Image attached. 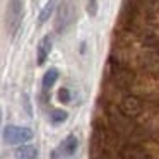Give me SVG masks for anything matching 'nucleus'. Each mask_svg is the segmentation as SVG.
<instances>
[{"instance_id": "f257e3e1", "label": "nucleus", "mask_w": 159, "mask_h": 159, "mask_svg": "<svg viewBox=\"0 0 159 159\" xmlns=\"http://www.w3.org/2000/svg\"><path fill=\"white\" fill-rule=\"evenodd\" d=\"M75 22V5L74 0H62L57 9V19H55V31L58 34L69 31L70 26Z\"/></svg>"}, {"instance_id": "f03ea898", "label": "nucleus", "mask_w": 159, "mask_h": 159, "mask_svg": "<svg viewBox=\"0 0 159 159\" xmlns=\"http://www.w3.org/2000/svg\"><path fill=\"white\" fill-rule=\"evenodd\" d=\"M22 17H24V4H22V0H9L7 16H5L9 36L14 38L17 34V31L21 29V24H22Z\"/></svg>"}, {"instance_id": "7ed1b4c3", "label": "nucleus", "mask_w": 159, "mask_h": 159, "mask_svg": "<svg viewBox=\"0 0 159 159\" xmlns=\"http://www.w3.org/2000/svg\"><path fill=\"white\" fill-rule=\"evenodd\" d=\"M4 140L12 145H22L29 144L34 134L29 127H21V125H5L4 127Z\"/></svg>"}, {"instance_id": "20e7f679", "label": "nucleus", "mask_w": 159, "mask_h": 159, "mask_svg": "<svg viewBox=\"0 0 159 159\" xmlns=\"http://www.w3.org/2000/svg\"><path fill=\"white\" fill-rule=\"evenodd\" d=\"M77 147H79V139L75 135L70 134L69 137H65L52 152V159H70L75 156Z\"/></svg>"}, {"instance_id": "39448f33", "label": "nucleus", "mask_w": 159, "mask_h": 159, "mask_svg": "<svg viewBox=\"0 0 159 159\" xmlns=\"http://www.w3.org/2000/svg\"><path fill=\"white\" fill-rule=\"evenodd\" d=\"M120 111L127 118H135L142 113V103L135 96H125L120 103Z\"/></svg>"}, {"instance_id": "423d86ee", "label": "nucleus", "mask_w": 159, "mask_h": 159, "mask_svg": "<svg viewBox=\"0 0 159 159\" xmlns=\"http://www.w3.org/2000/svg\"><path fill=\"white\" fill-rule=\"evenodd\" d=\"M120 159H151V156L140 145L127 144L120 149Z\"/></svg>"}, {"instance_id": "0eeeda50", "label": "nucleus", "mask_w": 159, "mask_h": 159, "mask_svg": "<svg viewBox=\"0 0 159 159\" xmlns=\"http://www.w3.org/2000/svg\"><path fill=\"white\" fill-rule=\"evenodd\" d=\"M52 46H53V38L50 34L43 36L38 43V48H36V60H38V65H45L46 58L52 53Z\"/></svg>"}, {"instance_id": "6e6552de", "label": "nucleus", "mask_w": 159, "mask_h": 159, "mask_svg": "<svg viewBox=\"0 0 159 159\" xmlns=\"http://www.w3.org/2000/svg\"><path fill=\"white\" fill-rule=\"evenodd\" d=\"M14 156L16 159H38V149L33 144H22L16 147Z\"/></svg>"}, {"instance_id": "1a4fd4ad", "label": "nucleus", "mask_w": 159, "mask_h": 159, "mask_svg": "<svg viewBox=\"0 0 159 159\" xmlns=\"http://www.w3.org/2000/svg\"><path fill=\"white\" fill-rule=\"evenodd\" d=\"M58 77H60V72H58V69H55V67H52V69H48L45 72V75H43V80H41V87H43V91H50L53 86H55V82L58 80Z\"/></svg>"}, {"instance_id": "9d476101", "label": "nucleus", "mask_w": 159, "mask_h": 159, "mask_svg": "<svg viewBox=\"0 0 159 159\" xmlns=\"http://www.w3.org/2000/svg\"><path fill=\"white\" fill-rule=\"evenodd\" d=\"M55 9H58V0H48V2L45 4V7L41 9V12H39L38 24H45V22L52 17V14L55 12Z\"/></svg>"}, {"instance_id": "9b49d317", "label": "nucleus", "mask_w": 159, "mask_h": 159, "mask_svg": "<svg viewBox=\"0 0 159 159\" xmlns=\"http://www.w3.org/2000/svg\"><path fill=\"white\" fill-rule=\"evenodd\" d=\"M67 116H69V113L65 110H53L50 115V121H52V125H60L67 120Z\"/></svg>"}, {"instance_id": "f8f14e48", "label": "nucleus", "mask_w": 159, "mask_h": 159, "mask_svg": "<svg viewBox=\"0 0 159 159\" xmlns=\"http://www.w3.org/2000/svg\"><path fill=\"white\" fill-rule=\"evenodd\" d=\"M58 101L63 104H69L70 101H72V94H70V91L67 89V87H62V89L58 91Z\"/></svg>"}, {"instance_id": "ddd939ff", "label": "nucleus", "mask_w": 159, "mask_h": 159, "mask_svg": "<svg viewBox=\"0 0 159 159\" xmlns=\"http://www.w3.org/2000/svg\"><path fill=\"white\" fill-rule=\"evenodd\" d=\"M87 14L91 17L98 14V0H87Z\"/></svg>"}]
</instances>
